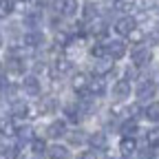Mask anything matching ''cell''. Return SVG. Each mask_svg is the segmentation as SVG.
<instances>
[{
  "mask_svg": "<svg viewBox=\"0 0 159 159\" xmlns=\"http://www.w3.org/2000/svg\"><path fill=\"white\" fill-rule=\"evenodd\" d=\"M18 133H20V137H22V139H31V128H29V126L18 128Z\"/></svg>",
  "mask_w": 159,
  "mask_h": 159,
  "instance_id": "836d02e7",
  "label": "cell"
},
{
  "mask_svg": "<svg viewBox=\"0 0 159 159\" xmlns=\"http://www.w3.org/2000/svg\"><path fill=\"white\" fill-rule=\"evenodd\" d=\"M55 71H57L60 75H71V73H73V62H71V60H66V57H60L57 62H55Z\"/></svg>",
  "mask_w": 159,
  "mask_h": 159,
  "instance_id": "4fadbf2b",
  "label": "cell"
},
{
  "mask_svg": "<svg viewBox=\"0 0 159 159\" xmlns=\"http://www.w3.org/2000/svg\"><path fill=\"white\" fill-rule=\"evenodd\" d=\"M57 106H60V102H57L55 97H47L44 102H42V106H40V113H53Z\"/></svg>",
  "mask_w": 159,
  "mask_h": 159,
  "instance_id": "44dd1931",
  "label": "cell"
},
{
  "mask_svg": "<svg viewBox=\"0 0 159 159\" xmlns=\"http://www.w3.org/2000/svg\"><path fill=\"white\" fill-rule=\"evenodd\" d=\"M130 95V82L128 80H119V82L113 86V97L115 99H126Z\"/></svg>",
  "mask_w": 159,
  "mask_h": 159,
  "instance_id": "52a82bcc",
  "label": "cell"
},
{
  "mask_svg": "<svg viewBox=\"0 0 159 159\" xmlns=\"http://www.w3.org/2000/svg\"><path fill=\"white\" fill-rule=\"evenodd\" d=\"M2 44H5V42H2V35H0V47H2Z\"/></svg>",
  "mask_w": 159,
  "mask_h": 159,
  "instance_id": "8d00e7d4",
  "label": "cell"
},
{
  "mask_svg": "<svg viewBox=\"0 0 159 159\" xmlns=\"http://www.w3.org/2000/svg\"><path fill=\"white\" fill-rule=\"evenodd\" d=\"M80 111H82V115H93L97 108H95V102H93V99H82V104H80Z\"/></svg>",
  "mask_w": 159,
  "mask_h": 159,
  "instance_id": "603a6c76",
  "label": "cell"
},
{
  "mask_svg": "<svg viewBox=\"0 0 159 159\" xmlns=\"http://www.w3.org/2000/svg\"><path fill=\"white\" fill-rule=\"evenodd\" d=\"M55 7L62 16H75L77 13V0H55Z\"/></svg>",
  "mask_w": 159,
  "mask_h": 159,
  "instance_id": "277c9868",
  "label": "cell"
},
{
  "mask_svg": "<svg viewBox=\"0 0 159 159\" xmlns=\"http://www.w3.org/2000/svg\"><path fill=\"white\" fill-rule=\"evenodd\" d=\"M27 25H29L31 29H35V27H38V16H29V18H27Z\"/></svg>",
  "mask_w": 159,
  "mask_h": 159,
  "instance_id": "e575fe53",
  "label": "cell"
},
{
  "mask_svg": "<svg viewBox=\"0 0 159 159\" xmlns=\"http://www.w3.org/2000/svg\"><path fill=\"white\" fill-rule=\"evenodd\" d=\"M31 150H33L35 155H40V152L47 150V144L42 142V139H31Z\"/></svg>",
  "mask_w": 159,
  "mask_h": 159,
  "instance_id": "83f0119b",
  "label": "cell"
},
{
  "mask_svg": "<svg viewBox=\"0 0 159 159\" xmlns=\"http://www.w3.org/2000/svg\"><path fill=\"white\" fill-rule=\"evenodd\" d=\"M157 9H159V7H157Z\"/></svg>",
  "mask_w": 159,
  "mask_h": 159,
  "instance_id": "74e56055",
  "label": "cell"
},
{
  "mask_svg": "<svg viewBox=\"0 0 159 159\" xmlns=\"http://www.w3.org/2000/svg\"><path fill=\"white\" fill-rule=\"evenodd\" d=\"M11 11H13L11 0H0V18H7Z\"/></svg>",
  "mask_w": 159,
  "mask_h": 159,
  "instance_id": "4316f807",
  "label": "cell"
},
{
  "mask_svg": "<svg viewBox=\"0 0 159 159\" xmlns=\"http://www.w3.org/2000/svg\"><path fill=\"white\" fill-rule=\"evenodd\" d=\"M150 57H152V53H150L148 47H137V49L130 53V60H133L135 66H144V64H148Z\"/></svg>",
  "mask_w": 159,
  "mask_h": 159,
  "instance_id": "6da1fadb",
  "label": "cell"
},
{
  "mask_svg": "<svg viewBox=\"0 0 159 159\" xmlns=\"http://www.w3.org/2000/svg\"><path fill=\"white\" fill-rule=\"evenodd\" d=\"M7 71H9V73H13V75L25 73V60H22V57H9V62H7Z\"/></svg>",
  "mask_w": 159,
  "mask_h": 159,
  "instance_id": "7c38bea8",
  "label": "cell"
},
{
  "mask_svg": "<svg viewBox=\"0 0 159 159\" xmlns=\"http://www.w3.org/2000/svg\"><path fill=\"white\" fill-rule=\"evenodd\" d=\"M115 9L122 13H130L135 9V0H115Z\"/></svg>",
  "mask_w": 159,
  "mask_h": 159,
  "instance_id": "ffe728a7",
  "label": "cell"
},
{
  "mask_svg": "<svg viewBox=\"0 0 159 159\" xmlns=\"http://www.w3.org/2000/svg\"><path fill=\"white\" fill-rule=\"evenodd\" d=\"M47 135H49V137H53V139L62 137V135H66V122H64V119H57V122L49 124V128H47Z\"/></svg>",
  "mask_w": 159,
  "mask_h": 159,
  "instance_id": "30bf717a",
  "label": "cell"
},
{
  "mask_svg": "<svg viewBox=\"0 0 159 159\" xmlns=\"http://www.w3.org/2000/svg\"><path fill=\"white\" fill-rule=\"evenodd\" d=\"M71 86H73L75 93H82V95H84V93L89 91V75H86V73H77V75L73 77Z\"/></svg>",
  "mask_w": 159,
  "mask_h": 159,
  "instance_id": "ba28073f",
  "label": "cell"
},
{
  "mask_svg": "<svg viewBox=\"0 0 159 159\" xmlns=\"http://www.w3.org/2000/svg\"><path fill=\"white\" fill-rule=\"evenodd\" d=\"M144 117L150 119V122H159V104H157V102L148 104L146 111H144Z\"/></svg>",
  "mask_w": 159,
  "mask_h": 159,
  "instance_id": "e0dca14e",
  "label": "cell"
},
{
  "mask_svg": "<svg viewBox=\"0 0 159 159\" xmlns=\"http://www.w3.org/2000/svg\"><path fill=\"white\" fill-rule=\"evenodd\" d=\"M146 142L150 146H159V126H155V128H150L146 133Z\"/></svg>",
  "mask_w": 159,
  "mask_h": 159,
  "instance_id": "cb8c5ba5",
  "label": "cell"
},
{
  "mask_svg": "<svg viewBox=\"0 0 159 159\" xmlns=\"http://www.w3.org/2000/svg\"><path fill=\"white\" fill-rule=\"evenodd\" d=\"M64 115L71 119V122H80L82 111H80V106H75V104H66V106H64Z\"/></svg>",
  "mask_w": 159,
  "mask_h": 159,
  "instance_id": "2e32d148",
  "label": "cell"
},
{
  "mask_svg": "<svg viewBox=\"0 0 159 159\" xmlns=\"http://www.w3.org/2000/svg\"><path fill=\"white\" fill-rule=\"evenodd\" d=\"M126 38L130 40V42H135V44H142V42H144V38H146V35H144V31H139V29L135 27V29H133V31H130V33H128Z\"/></svg>",
  "mask_w": 159,
  "mask_h": 159,
  "instance_id": "d4e9b609",
  "label": "cell"
},
{
  "mask_svg": "<svg viewBox=\"0 0 159 159\" xmlns=\"http://www.w3.org/2000/svg\"><path fill=\"white\" fill-rule=\"evenodd\" d=\"M77 159H97V152L95 150H86V152H80Z\"/></svg>",
  "mask_w": 159,
  "mask_h": 159,
  "instance_id": "d6a6232c",
  "label": "cell"
},
{
  "mask_svg": "<svg viewBox=\"0 0 159 159\" xmlns=\"http://www.w3.org/2000/svg\"><path fill=\"white\" fill-rule=\"evenodd\" d=\"M89 91H91V95H104L106 93V80L102 75H95L93 80H89Z\"/></svg>",
  "mask_w": 159,
  "mask_h": 159,
  "instance_id": "5b68a950",
  "label": "cell"
},
{
  "mask_svg": "<svg viewBox=\"0 0 159 159\" xmlns=\"http://www.w3.org/2000/svg\"><path fill=\"white\" fill-rule=\"evenodd\" d=\"M16 133H18V126H16V122H11V119H9V122H2V124H0V135L13 137Z\"/></svg>",
  "mask_w": 159,
  "mask_h": 159,
  "instance_id": "d6986e66",
  "label": "cell"
},
{
  "mask_svg": "<svg viewBox=\"0 0 159 159\" xmlns=\"http://www.w3.org/2000/svg\"><path fill=\"white\" fill-rule=\"evenodd\" d=\"M93 13H97V7H95L93 2H89V5L84 7V18H86V20H91V18H93Z\"/></svg>",
  "mask_w": 159,
  "mask_h": 159,
  "instance_id": "4dcf8cb0",
  "label": "cell"
},
{
  "mask_svg": "<svg viewBox=\"0 0 159 159\" xmlns=\"http://www.w3.org/2000/svg\"><path fill=\"white\" fill-rule=\"evenodd\" d=\"M47 152H49V157H51V159H69V148L60 146V144L51 146V148H49Z\"/></svg>",
  "mask_w": 159,
  "mask_h": 159,
  "instance_id": "9a60e30c",
  "label": "cell"
},
{
  "mask_svg": "<svg viewBox=\"0 0 159 159\" xmlns=\"http://www.w3.org/2000/svg\"><path fill=\"white\" fill-rule=\"evenodd\" d=\"M124 55H126V47L122 42H111L106 47V57H111V60H122Z\"/></svg>",
  "mask_w": 159,
  "mask_h": 159,
  "instance_id": "9c48e42d",
  "label": "cell"
},
{
  "mask_svg": "<svg viewBox=\"0 0 159 159\" xmlns=\"http://www.w3.org/2000/svg\"><path fill=\"white\" fill-rule=\"evenodd\" d=\"M22 89H25L27 95L35 97V95H40V91H42V84H40V80H38L35 75H27L25 82H22Z\"/></svg>",
  "mask_w": 159,
  "mask_h": 159,
  "instance_id": "7a4b0ae2",
  "label": "cell"
},
{
  "mask_svg": "<svg viewBox=\"0 0 159 159\" xmlns=\"http://www.w3.org/2000/svg\"><path fill=\"white\" fill-rule=\"evenodd\" d=\"M142 5H144L146 11H150V9H157V7H159V0H144Z\"/></svg>",
  "mask_w": 159,
  "mask_h": 159,
  "instance_id": "1f68e13d",
  "label": "cell"
},
{
  "mask_svg": "<svg viewBox=\"0 0 159 159\" xmlns=\"http://www.w3.org/2000/svg\"><path fill=\"white\" fill-rule=\"evenodd\" d=\"M89 142H91L93 148H106V135L104 133H93L89 137Z\"/></svg>",
  "mask_w": 159,
  "mask_h": 159,
  "instance_id": "ac0fdd59",
  "label": "cell"
},
{
  "mask_svg": "<svg viewBox=\"0 0 159 159\" xmlns=\"http://www.w3.org/2000/svg\"><path fill=\"white\" fill-rule=\"evenodd\" d=\"M5 86H7V80H5V77H0V91H5Z\"/></svg>",
  "mask_w": 159,
  "mask_h": 159,
  "instance_id": "d590c367",
  "label": "cell"
},
{
  "mask_svg": "<svg viewBox=\"0 0 159 159\" xmlns=\"http://www.w3.org/2000/svg\"><path fill=\"white\" fill-rule=\"evenodd\" d=\"M42 42H44V35L38 33V31H29V33L25 35V44H27V47H40Z\"/></svg>",
  "mask_w": 159,
  "mask_h": 159,
  "instance_id": "5bb4252c",
  "label": "cell"
},
{
  "mask_svg": "<svg viewBox=\"0 0 159 159\" xmlns=\"http://www.w3.org/2000/svg\"><path fill=\"white\" fill-rule=\"evenodd\" d=\"M91 55H93L95 60H106V47H102V44H95V47L91 49Z\"/></svg>",
  "mask_w": 159,
  "mask_h": 159,
  "instance_id": "484cf974",
  "label": "cell"
},
{
  "mask_svg": "<svg viewBox=\"0 0 159 159\" xmlns=\"http://www.w3.org/2000/svg\"><path fill=\"white\" fill-rule=\"evenodd\" d=\"M84 139H86V137H84V133H80V130H77V133H71V135H69V142H71V144H82Z\"/></svg>",
  "mask_w": 159,
  "mask_h": 159,
  "instance_id": "f1b7e54d",
  "label": "cell"
},
{
  "mask_svg": "<svg viewBox=\"0 0 159 159\" xmlns=\"http://www.w3.org/2000/svg\"><path fill=\"white\" fill-rule=\"evenodd\" d=\"M155 93H157V86L148 80V82H142V84H139V89H137V99H142V102H148V99L155 97Z\"/></svg>",
  "mask_w": 159,
  "mask_h": 159,
  "instance_id": "3957f363",
  "label": "cell"
},
{
  "mask_svg": "<svg viewBox=\"0 0 159 159\" xmlns=\"http://www.w3.org/2000/svg\"><path fill=\"white\" fill-rule=\"evenodd\" d=\"M122 133H124V137H133L137 133V122L135 119H126V122L122 124Z\"/></svg>",
  "mask_w": 159,
  "mask_h": 159,
  "instance_id": "7402d4cb",
  "label": "cell"
},
{
  "mask_svg": "<svg viewBox=\"0 0 159 159\" xmlns=\"http://www.w3.org/2000/svg\"><path fill=\"white\" fill-rule=\"evenodd\" d=\"M139 159H155V150H152V146L148 148H144V150H139Z\"/></svg>",
  "mask_w": 159,
  "mask_h": 159,
  "instance_id": "f546056e",
  "label": "cell"
},
{
  "mask_svg": "<svg viewBox=\"0 0 159 159\" xmlns=\"http://www.w3.org/2000/svg\"><path fill=\"white\" fill-rule=\"evenodd\" d=\"M135 29V20L133 18H122V20H117V22H115V33L117 35H128L130 31Z\"/></svg>",
  "mask_w": 159,
  "mask_h": 159,
  "instance_id": "8992f818",
  "label": "cell"
},
{
  "mask_svg": "<svg viewBox=\"0 0 159 159\" xmlns=\"http://www.w3.org/2000/svg\"><path fill=\"white\" fill-rule=\"evenodd\" d=\"M119 150H122L124 157H130V155L137 150V142H135L133 137H124L122 142H119Z\"/></svg>",
  "mask_w": 159,
  "mask_h": 159,
  "instance_id": "8fae6325",
  "label": "cell"
}]
</instances>
